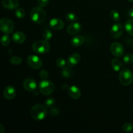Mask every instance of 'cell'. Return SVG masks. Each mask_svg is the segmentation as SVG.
Wrapping results in <instances>:
<instances>
[{
    "label": "cell",
    "instance_id": "1",
    "mask_svg": "<svg viewBox=\"0 0 133 133\" xmlns=\"http://www.w3.org/2000/svg\"><path fill=\"white\" fill-rule=\"evenodd\" d=\"M31 115L35 120H43L48 115L47 107L42 104H36L31 108Z\"/></svg>",
    "mask_w": 133,
    "mask_h": 133
},
{
    "label": "cell",
    "instance_id": "2",
    "mask_svg": "<svg viewBox=\"0 0 133 133\" xmlns=\"http://www.w3.org/2000/svg\"><path fill=\"white\" fill-rule=\"evenodd\" d=\"M30 18L36 23H42L46 19L47 14L41 6H35L30 12Z\"/></svg>",
    "mask_w": 133,
    "mask_h": 133
},
{
    "label": "cell",
    "instance_id": "3",
    "mask_svg": "<svg viewBox=\"0 0 133 133\" xmlns=\"http://www.w3.org/2000/svg\"><path fill=\"white\" fill-rule=\"evenodd\" d=\"M32 49L35 53L38 54H45L49 52L50 49V44L48 40H39L33 43Z\"/></svg>",
    "mask_w": 133,
    "mask_h": 133
},
{
    "label": "cell",
    "instance_id": "4",
    "mask_svg": "<svg viewBox=\"0 0 133 133\" xmlns=\"http://www.w3.org/2000/svg\"><path fill=\"white\" fill-rule=\"evenodd\" d=\"M39 90L44 96H49L54 92L55 85L51 81L43 79L39 84Z\"/></svg>",
    "mask_w": 133,
    "mask_h": 133
},
{
    "label": "cell",
    "instance_id": "5",
    "mask_svg": "<svg viewBox=\"0 0 133 133\" xmlns=\"http://www.w3.org/2000/svg\"><path fill=\"white\" fill-rule=\"evenodd\" d=\"M119 80L123 86H129L133 81V74L129 69H123L119 74Z\"/></svg>",
    "mask_w": 133,
    "mask_h": 133
},
{
    "label": "cell",
    "instance_id": "6",
    "mask_svg": "<svg viewBox=\"0 0 133 133\" xmlns=\"http://www.w3.org/2000/svg\"><path fill=\"white\" fill-rule=\"evenodd\" d=\"M14 29V22L8 18H3L0 20V29L5 34H10Z\"/></svg>",
    "mask_w": 133,
    "mask_h": 133
},
{
    "label": "cell",
    "instance_id": "7",
    "mask_svg": "<svg viewBox=\"0 0 133 133\" xmlns=\"http://www.w3.org/2000/svg\"><path fill=\"white\" fill-rule=\"evenodd\" d=\"M27 62L29 66L35 70L40 69L43 64L42 60L35 55H31L27 57Z\"/></svg>",
    "mask_w": 133,
    "mask_h": 133
},
{
    "label": "cell",
    "instance_id": "8",
    "mask_svg": "<svg viewBox=\"0 0 133 133\" xmlns=\"http://www.w3.org/2000/svg\"><path fill=\"white\" fill-rule=\"evenodd\" d=\"M110 51L115 57H122L124 53V48L120 43L114 42L110 45Z\"/></svg>",
    "mask_w": 133,
    "mask_h": 133
},
{
    "label": "cell",
    "instance_id": "9",
    "mask_svg": "<svg viewBox=\"0 0 133 133\" xmlns=\"http://www.w3.org/2000/svg\"><path fill=\"white\" fill-rule=\"evenodd\" d=\"M123 32V27L121 23H117L112 25L110 29V35L113 38L118 39L121 37Z\"/></svg>",
    "mask_w": 133,
    "mask_h": 133
},
{
    "label": "cell",
    "instance_id": "10",
    "mask_svg": "<svg viewBox=\"0 0 133 133\" xmlns=\"http://www.w3.org/2000/svg\"><path fill=\"white\" fill-rule=\"evenodd\" d=\"M23 88L28 92H35L37 88V83L35 79L32 78H27L23 81Z\"/></svg>",
    "mask_w": 133,
    "mask_h": 133
},
{
    "label": "cell",
    "instance_id": "11",
    "mask_svg": "<svg viewBox=\"0 0 133 133\" xmlns=\"http://www.w3.org/2000/svg\"><path fill=\"white\" fill-rule=\"evenodd\" d=\"M49 25L54 30H61L64 27V22L60 18H53L49 21Z\"/></svg>",
    "mask_w": 133,
    "mask_h": 133
},
{
    "label": "cell",
    "instance_id": "12",
    "mask_svg": "<svg viewBox=\"0 0 133 133\" xmlns=\"http://www.w3.org/2000/svg\"><path fill=\"white\" fill-rule=\"evenodd\" d=\"M82 26L79 22H75L69 25L67 28V32L70 35H76L81 31Z\"/></svg>",
    "mask_w": 133,
    "mask_h": 133
},
{
    "label": "cell",
    "instance_id": "13",
    "mask_svg": "<svg viewBox=\"0 0 133 133\" xmlns=\"http://www.w3.org/2000/svg\"><path fill=\"white\" fill-rule=\"evenodd\" d=\"M16 94V90L12 86H7L4 89L3 96L5 99L8 100H11L15 97Z\"/></svg>",
    "mask_w": 133,
    "mask_h": 133
},
{
    "label": "cell",
    "instance_id": "14",
    "mask_svg": "<svg viewBox=\"0 0 133 133\" xmlns=\"http://www.w3.org/2000/svg\"><path fill=\"white\" fill-rule=\"evenodd\" d=\"M2 5L5 9L13 10L18 7L19 1L18 0H3Z\"/></svg>",
    "mask_w": 133,
    "mask_h": 133
},
{
    "label": "cell",
    "instance_id": "15",
    "mask_svg": "<svg viewBox=\"0 0 133 133\" xmlns=\"http://www.w3.org/2000/svg\"><path fill=\"white\" fill-rule=\"evenodd\" d=\"M26 36L23 32L21 31H17L14 32L12 36V40L16 44H22L25 41Z\"/></svg>",
    "mask_w": 133,
    "mask_h": 133
},
{
    "label": "cell",
    "instance_id": "16",
    "mask_svg": "<svg viewBox=\"0 0 133 133\" xmlns=\"http://www.w3.org/2000/svg\"><path fill=\"white\" fill-rule=\"evenodd\" d=\"M68 92L69 96L73 99H78L80 98L81 96V92L80 89L75 85L70 87Z\"/></svg>",
    "mask_w": 133,
    "mask_h": 133
},
{
    "label": "cell",
    "instance_id": "17",
    "mask_svg": "<svg viewBox=\"0 0 133 133\" xmlns=\"http://www.w3.org/2000/svg\"><path fill=\"white\" fill-rule=\"evenodd\" d=\"M81 60V56L79 53H74L71 55L67 59V64L69 66L74 67L76 66Z\"/></svg>",
    "mask_w": 133,
    "mask_h": 133
},
{
    "label": "cell",
    "instance_id": "18",
    "mask_svg": "<svg viewBox=\"0 0 133 133\" xmlns=\"http://www.w3.org/2000/svg\"><path fill=\"white\" fill-rule=\"evenodd\" d=\"M84 42V37L81 35H76L71 38V44L74 47H79L83 44Z\"/></svg>",
    "mask_w": 133,
    "mask_h": 133
},
{
    "label": "cell",
    "instance_id": "19",
    "mask_svg": "<svg viewBox=\"0 0 133 133\" xmlns=\"http://www.w3.org/2000/svg\"><path fill=\"white\" fill-rule=\"evenodd\" d=\"M73 70L71 69V66H68V67H64L61 71V75L64 78H70L73 75Z\"/></svg>",
    "mask_w": 133,
    "mask_h": 133
},
{
    "label": "cell",
    "instance_id": "20",
    "mask_svg": "<svg viewBox=\"0 0 133 133\" xmlns=\"http://www.w3.org/2000/svg\"><path fill=\"white\" fill-rule=\"evenodd\" d=\"M125 29L129 35L133 36V19H129L125 22Z\"/></svg>",
    "mask_w": 133,
    "mask_h": 133
},
{
    "label": "cell",
    "instance_id": "21",
    "mask_svg": "<svg viewBox=\"0 0 133 133\" xmlns=\"http://www.w3.org/2000/svg\"><path fill=\"white\" fill-rule=\"evenodd\" d=\"M111 66L115 71H119L122 68V62L118 58H114L111 62Z\"/></svg>",
    "mask_w": 133,
    "mask_h": 133
},
{
    "label": "cell",
    "instance_id": "22",
    "mask_svg": "<svg viewBox=\"0 0 133 133\" xmlns=\"http://www.w3.org/2000/svg\"><path fill=\"white\" fill-rule=\"evenodd\" d=\"M110 16L111 19L114 22H119L120 19V16H119V12L116 10H112L110 13Z\"/></svg>",
    "mask_w": 133,
    "mask_h": 133
},
{
    "label": "cell",
    "instance_id": "23",
    "mask_svg": "<svg viewBox=\"0 0 133 133\" xmlns=\"http://www.w3.org/2000/svg\"><path fill=\"white\" fill-rule=\"evenodd\" d=\"M10 43V37H9V35H8V34L4 35L3 36L1 37V45H3V46H7V45H9Z\"/></svg>",
    "mask_w": 133,
    "mask_h": 133
},
{
    "label": "cell",
    "instance_id": "24",
    "mask_svg": "<svg viewBox=\"0 0 133 133\" xmlns=\"http://www.w3.org/2000/svg\"><path fill=\"white\" fill-rule=\"evenodd\" d=\"M25 12L22 8H17L15 10V16L19 19H22L24 18Z\"/></svg>",
    "mask_w": 133,
    "mask_h": 133
},
{
    "label": "cell",
    "instance_id": "25",
    "mask_svg": "<svg viewBox=\"0 0 133 133\" xmlns=\"http://www.w3.org/2000/svg\"><path fill=\"white\" fill-rule=\"evenodd\" d=\"M53 37V32L50 29H46L43 32V38L45 40H50Z\"/></svg>",
    "mask_w": 133,
    "mask_h": 133
},
{
    "label": "cell",
    "instance_id": "26",
    "mask_svg": "<svg viewBox=\"0 0 133 133\" xmlns=\"http://www.w3.org/2000/svg\"><path fill=\"white\" fill-rule=\"evenodd\" d=\"M10 62L13 65H19L22 62V58L18 56H13L10 58Z\"/></svg>",
    "mask_w": 133,
    "mask_h": 133
},
{
    "label": "cell",
    "instance_id": "27",
    "mask_svg": "<svg viewBox=\"0 0 133 133\" xmlns=\"http://www.w3.org/2000/svg\"><path fill=\"white\" fill-rule=\"evenodd\" d=\"M55 104V100L53 97H49V98H48L47 99H45V103H44V105L47 108H50V109L53 107Z\"/></svg>",
    "mask_w": 133,
    "mask_h": 133
},
{
    "label": "cell",
    "instance_id": "28",
    "mask_svg": "<svg viewBox=\"0 0 133 133\" xmlns=\"http://www.w3.org/2000/svg\"><path fill=\"white\" fill-rule=\"evenodd\" d=\"M123 62L127 64H131L133 63V55L131 53H128L125 55L123 58Z\"/></svg>",
    "mask_w": 133,
    "mask_h": 133
},
{
    "label": "cell",
    "instance_id": "29",
    "mask_svg": "<svg viewBox=\"0 0 133 133\" xmlns=\"http://www.w3.org/2000/svg\"><path fill=\"white\" fill-rule=\"evenodd\" d=\"M66 19L70 22H74L77 19V16L74 12H69L66 14Z\"/></svg>",
    "mask_w": 133,
    "mask_h": 133
},
{
    "label": "cell",
    "instance_id": "30",
    "mask_svg": "<svg viewBox=\"0 0 133 133\" xmlns=\"http://www.w3.org/2000/svg\"><path fill=\"white\" fill-rule=\"evenodd\" d=\"M66 63L67 62L62 58H57L56 61V64L58 68H64V67H66Z\"/></svg>",
    "mask_w": 133,
    "mask_h": 133
},
{
    "label": "cell",
    "instance_id": "31",
    "mask_svg": "<svg viewBox=\"0 0 133 133\" xmlns=\"http://www.w3.org/2000/svg\"><path fill=\"white\" fill-rule=\"evenodd\" d=\"M133 129V125L129 122L124 123L123 125V131L125 132H129Z\"/></svg>",
    "mask_w": 133,
    "mask_h": 133
},
{
    "label": "cell",
    "instance_id": "32",
    "mask_svg": "<svg viewBox=\"0 0 133 133\" xmlns=\"http://www.w3.org/2000/svg\"><path fill=\"white\" fill-rule=\"evenodd\" d=\"M59 113H60V112H59V110H58V109H57V108H55V107L51 108L50 111H49L50 116H53V117L57 116H58Z\"/></svg>",
    "mask_w": 133,
    "mask_h": 133
},
{
    "label": "cell",
    "instance_id": "33",
    "mask_svg": "<svg viewBox=\"0 0 133 133\" xmlns=\"http://www.w3.org/2000/svg\"><path fill=\"white\" fill-rule=\"evenodd\" d=\"M37 3L39 6L41 7H45L49 3V0H37Z\"/></svg>",
    "mask_w": 133,
    "mask_h": 133
},
{
    "label": "cell",
    "instance_id": "34",
    "mask_svg": "<svg viewBox=\"0 0 133 133\" xmlns=\"http://www.w3.org/2000/svg\"><path fill=\"white\" fill-rule=\"evenodd\" d=\"M39 75H40V77L41 78V79H46L47 78H48V75H49V73H48V71H46V70H43L40 71Z\"/></svg>",
    "mask_w": 133,
    "mask_h": 133
},
{
    "label": "cell",
    "instance_id": "35",
    "mask_svg": "<svg viewBox=\"0 0 133 133\" xmlns=\"http://www.w3.org/2000/svg\"><path fill=\"white\" fill-rule=\"evenodd\" d=\"M5 131V127L3 124H0V132L1 133H3Z\"/></svg>",
    "mask_w": 133,
    "mask_h": 133
},
{
    "label": "cell",
    "instance_id": "36",
    "mask_svg": "<svg viewBox=\"0 0 133 133\" xmlns=\"http://www.w3.org/2000/svg\"><path fill=\"white\" fill-rule=\"evenodd\" d=\"M128 13H129V16L133 19V8H132V9H131L129 10Z\"/></svg>",
    "mask_w": 133,
    "mask_h": 133
},
{
    "label": "cell",
    "instance_id": "37",
    "mask_svg": "<svg viewBox=\"0 0 133 133\" xmlns=\"http://www.w3.org/2000/svg\"><path fill=\"white\" fill-rule=\"evenodd\" d=\"M129 1H130V2H133V0H128Z\"/></svg>",
    "mask_w": 133,
    "mask_h": 133
},
{
    "label": "cell",
    "instance_id": "38",
    "mask_svg": "<svg viewBox=\"0 0 133 133\" xmlns=\"http://www.w3.org/2000/svg\"><path fill=\"white\" fill-rule=\"evenodd\" d=\"M132 132H133V131H132Z\"/></svg>",
    "mask_w": 133,
    "mask_h": 133
}]
</instances>
